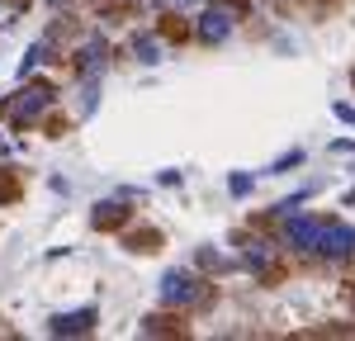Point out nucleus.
Wrapping results in <instances>:
<instances>
[{
	"instance_id": "nucleus-1",
	"label": "nucleus",
	"mask_w": 355,
	"mask_h": 341,
	"mask_svg": "<svg viewBox=\"0 0 355 341\" xmlns=\"http://www.w3.org/2000/svg\"><path fill=\"white\" fill-rule=\"evenodd\" d=\"M284 247L341 261V256H355V227L351 223H327V218H289L284 223Z\"/></svg>"
},
{
	"instance_id": "nucleus-2",
	"label": "nucleus",
	"mask_w": 355,
	"mask_h": 341,
	"mask_svg": "<svg viewBox=\"0 0 355 341\" xmlns=\"http://www.w3.org/2000/svg\"><path fill=\"white\" fill-rule=\"evenodd\" d=\"M209 299V284H199L194 275H180V270H171L162 280V304H180V308H194V304H204Z\"/></svg>"
},
{
	"instance_id": "nucleus-3",
	"label": "nucleus",
	"mask_w": 355,
	"mask_h": 341,
	"mask_svg": "<svg viewBox=\"0 0 355 341\" xmlns=\"http://www.w3.org/2000/svg\"><path fill=\"white\" fill-rule=\"evenodd\" d=\"M53 105V90L48 85H28V90H19V100L10 105V114H15V123H28V119H38V114Z\"/></svg>"
},
{
	"instance_id": "nucleus-4",
	"label": "nucleus",
	"mask_w": 355,
	"mask_h": 341,
	"mask_svg": "<svg viewBox=\"0 0 355 341\" xmlns=\"http://www.w3.org/2000/svg\"><path fill=\"white\" fill-rule=\"evenodd\" d=\"M227 33H232V10H223V5L199 19V38H204V43H223Z\"/></svg>"
},
{
	"instance_id": "nucleus-5",
	"label": "nucleus",
	"mask_w": 355,
	"mask_h": 341,
	"mask_svg": "<svg viewBox=\"0 0 355 341\" xmlns=\"http://www.w3.org/2000/svg\"><path fill=\"white\" fill-rule=\"evenodd\" d=\"M90 322H95V313L90 308H81V313H62V317H53V332L57 337H76V332H90Z\"/></svg>"
},
{
	"instance_id": "nucleus-6",
	"label": "nucleus",
	"mask_w": 355,
	"mask_h": 341,
	"mask_svg": "<svg viewBox=\"0 0 355 341\" xmlns=\"http://www.w3.org/2000/svg\"><path fill=\"white\" fill-rule=\"evenodd\" d=\"M246 265L251 270H275V252L266 242H246Z\"/></svg>"
},
{
	"instance_id": "nucleus-7",
	"label": "nucleus",
	"mask_w": 355,
	"mask_h": 341,
	"mask_svg": "<svg viewBox=\"0 0 355 341\" xmlns=\"http://www.w3.org/2000/svg\"><path fill=\"white\" fill-rule=\"evenodd\" d=\"M137 57H142V62H162V43H157L152 33H147V38H137Z\"/></svg>"
},
{
	"instance_id": "nucleus-8",
	"label": "nucleus",
	"mask_w": 355,
	"mask_h": 341,
	"mask_svg": "<svg viewBox=\"0 0 355 341\" xmlns=\"http://www.w3.org/2000/svg\"><path fill=\"white\" fill-rule=\"evenodd\" d=\"M331 110H336V119H346V123H355V110H351V105H331Z\"/></svg>"
},
{
	"instance_id": "nucleus-9",
	"label": "nucleus",
	"mask_w": 355,
	"mask_h": 341,
	"mask_svg": "<svg viewBox=\"0 0 355 341\" xmlns=\"http://www.w3.org/2000/svg\"><path fill=\"white\" fill-rule=\"evenodd\" d=\"M166 5H171V10H194L199 0H166Z\"/></svg>"
}]
</instances>
